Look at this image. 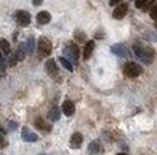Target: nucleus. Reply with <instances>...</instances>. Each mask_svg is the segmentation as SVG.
<instances>
[{"label": "nucleus", "instance_id": "nucleus-1", "mask_svg": "<svg viewBox=\"0 0 157 155\" xmlns=\"http://www.w3.org/2000/svg\"><path fill=\"white\" fill-rule=\"evenodd\" d=\"M134 53H135L138 60H141L145 65H150L154 59V50L145 44H141V42H137L134 46Z\"/></svg>", "mask_w": 157, "mask_h": 155}, {"label": "nucleus", "instance_id": "nucleus-2", "mask_svg": "<svg viewBox=\"0 0 157 155\" xmlns=\"http://www.w3.org/2000/svg\"><path fill=\"white\" fill-rule=\"evenodd\" d=\"M123 73L126 75L128 78H137L143 73V68L138 65V63H134V61H128L125 66H123Z\"/></svg>", "mask_w": 157, "mask_h": 155}, {"label": "nucleus", "instance_id": "nucleus-3", "mask_svg": "<svg viewBox=\"0 0 157 155\" xmlns=\"http://www.w3.org/2000/svg\"><path fill=\"white\" fill-rule=\"evenodd\" d=\"M37 50H38L40 56L47 57L48 54L52 53V41L48 38H46V37H41L38 40V42H37Z\"/></svg>", "mask_w": 157, "mask_h": 155}, {"label": "nucleus", "instance_id": "nucleus-4", "mask_svg": "<svg viewBox=\"0 0 157 155\" xmlns=\"http://www.w3.org/2000/svg\"><path fill=\"white\" fill-rule=\"evenodd\" d=\"M15 19L18 22V25L21 27H28L29 25V22H31V15L25 12V10H18L16 13H15Z\"/></svg>", "mask_w": 157, "mask_h": 155}, {"label": "nucleus", "instance_id": "nucleus-5", "mask_svg": "<svg viewBox=\"0 0 157 155\" xmlns=\"http://www.w3.org/2000/svg\"><path fill=\"white\" fill-rule=\"evenodd\" d=\"M65 54L68 56L71 60H74V61H78V59H79V48H78V46L76 44H69V46H66L65 47Z\"/></svg>", "mask_w": 157, "mask_h": 155}, {"label": "nucleus", "instance_id": "nucleus-6", "mask_svg": "<svg viewBox=\"0 0 157 155\" xmlns=\"http://www.w3.org/2000/svg\"><path fill=\"white\" fill-rule=\"evenodd\" d=\"M46 72H47L52 78H57V75H59V69L56 66V61L53 59H48L46 61Z\"/></svg>", "mask_w": 157, "mask_h": 155}, {"label": "nucleus", "instance_id": "nucleus-7", "mask_svg": "<svg viewBox=\"0 0 157 155\" xmlns=\"http://www.w3.org/2000/svg\"><path fill=\"white\" fill-rule=\"evenodd\" d=\"M126 13H128V5L122 3V5H117V7L113 10V18L115 19H122V18H125Z\"/></svg>", "mask_w": 157, "mask_h": 155}, {"label": "nucleus", "instance_id": "nucleus-8", "mask_svg": "<svg viewBox=\"0 0 157 155\" xmlns=\"http://www.w3.org/2000/svg\"><path fill=\"white\" fill-rule=\"evenodd\" d=\"M88 152H90V155H101L103 154V146H101V143H100V141L91 142L90 146H88Z\"/></svg>", "mask_w": 157, "mask_h": 155}, {"label": "nucleus", "instance_id": "nucleus-9", "mask_svg": "<svg viewBox=\"0 0 157 155\" xmlns=\"http://www.w3.org/2000/svg\"><path fill=\"white\" fill-rule=\"evenodd\" d=\"M82 141H84V138H82V135L79 133V132H75L74 135L71 136V148H74V149H78L79 146L82 145Z\"/></svg>", "mask_w": 157, "mask_h": 155}, {"label": "nucleus", "instance_id": "nucleus-10", "mask_svg": "<svg viewBox=\"0 0 157 155\" xmlns=\"http://www.w3.org/2000/svg\"><path fill=\"white\" fill-rule=\"evenodd\" d=\"M112 53L119 56V57H126L128 56V48L123 44H115V46H112Z\"/></svg>", "mask_w": 157, "mask_h": 155}, {"label": "nucleus", "instance_id": "nucleus-11", "mask_svg": "<svg viewBox=\"0 0 157 155\" xmlns=\"http://www.w3.org/2000/svg\"><path fill=\"white\" fill-rule=\"evenodd\" d=\"M62 111L66 116H72L75 113V104L71 101V100H66V101L63 102V105H62Z\"/></svg>", "mask_w": 157, "mask_h": 155}, {"label": "nucleus", "instance_id": "nucleus-12", "mask_svg": "<svg viewBox=\"0 0 157 155\" xmlns=\"http://www.w3.org/2000/svg\"><path fill=\"white\" fill-rule=\"evenodd\" d=\"M94 41H87V44H85V47H84V51H82V57L85 59V60H88L90 57H91V54L94 51Z\"/></svg>", "mask_w": 157, "mask_h": 155}, {"label": "nucleus", "instance_id": "nucleus-13", "mask_svg": "<svg viewBox=\"0 0 157 155\" xmlns=\"http://www.w3.org/2000/svg\"><path fill=\"white\" fill-rule=\"evenodd\" d=\"M22 139L25 142H35L38 139V136L35 135V133H33L31 130H28L27 127H24L22 129Z\"/></svg>", "mask_w": 157, "mask_h": 155}, {"label": "nucleus", "instance_id": "nucleus-14", "mask_svg": "<svg viewBox=\"0 0 157 155\" xmlns=\"http://www.w3.org/2000/svg\"><path fill=\"white\" fill-rule=\"evenodd\" d=\"M50 19H52V15L48 13V12H46V10H43V12H40V13L37 15V22H38V24H41V25H46V24H48V22H50Z\"/></svg>", "mask_w": 157, "mask_h": 155}, {"label": "nucleus", "instance_id": "nucleus-15", "mask_svg": "<svg viewBox=\"0 0 157 155\" xmlns=\"http://www.w3.org/2000/svg\"><path fill=\"white\" fill-rule=\"evenodd\" d=\"M34 124H35V127H37V129H40V130H43V132H50V130H52V126H48L47 123H46V121L43 120L41 117H38V119H35Z\"/></svg>", "mask_w": 157, "mask_h": 155}, {"label": "nucleus", "instance_id": "nucleus-16", "mask_svg": "<svg viewBox=\"0 0 157 155\" xmlns=\"http://www.w3.org/2000/svg\"><path fill=\"white\" fill-rule=\"evenodd\" d=\"M24 46H25V51H27V54H33L34 53V47H35V38L34 37H29V38L24 42Z\"/></svg>", "mask_w": 157, "mask_h": 155}, {"label": "nucleus", "instance_id": "nucleus-17", "mask_svg": "<svg viewBox=\"0 0 157 155\" xmlns=\"http://www.w3.org/2000/svg\"><path fill=\"white\" fill-rule=\"evenodd\" d=\"M47 117L48 120L52 121H57L59 119H60V110H59V107H53L50 111L47 113Z\"/></svg>", "mask_w": 157, "mask_h": 155}, {"label": "nucleus", "instance_id": "nucleus-18", "mask_svg": "<svg viewBox=\"0 0 157 155\" xmlns=\"http://www.w3.org/2000/svg\"><path fill=\"white\" fill-rule=\"evenodd\" d=\"M25 54H27V51H25V46H24V44H21L19 47H18V50H16V53H15V56H16V59H18V61L24 60Z\"/></svg>", "mask_w": 157, "mask_h": 155}, {"label": "nucleus", "instance_id": "nucleus-19", "mask_svg": "<svg viewBox=\"0 0 157 155\" xmlns=\"http://www.w3.org/2000/svg\"><path fill=\"white\" fill-rule=\"evenodd\" d=\"M59 63H60L63 68L66 69V70H74V66H72V63H71V60H68L66 57H59Z\"/></svg>", "mask_w": 157, "mask_h": 155}, {"label": "nucleus", "instance_id": "nucleus-20", "mask_svg": "<svg viewBox=\"0 0 157 155\" xmlns=\"http://www.w3.org/2000/svg\"><path fill=\"white\" fill-rule=\"evenodd\" d=\"M0 51L3 54L10 53V44H9L6 40H0Z\"/></svg>", "mask_w": 157, "mask_h": 155}, {"label": "nucleus", "instance_id": "nucleus-21", "mask_svg": "<svg viewBox=\"0 0 157 155\" xmlns=\"http://www.w3.org/2000/svg\"><path fill=\"white\" fill-rule=\"evenodd\" d=\"M147 2H148V0H135V6H137L138 9H141V7L145 6Z\"/></svg>", "mask_w": 157, "mask_h": 155}, {"label": "nucleus", "instance_id": "nucleus-22", "mask_svg": "<svg viewBox=\"0 0 157 155\" xmlns=\"http://www.w3.org/2000/svg\"><path fill=\"white\" fill-rule=\"evenodd\" d=\"M150 16H151V18H153L154 20H157V5L150 10Z\"/></svg>", "mask_w": 157, "mask_h": 155}, {"label": "nucleus", "instance_id": "nucleus-23", "mask_svg": "<svg viewBox=\"0 0 157 155\" xmlns=\"http://www.w3.org/2000/svg\"><path fill=\"white\" fill-rule=\"evenodd\" d=\"M18 63V59H16V56L15 54H12V57L9 59V66H15Z\"/></svg>", "mask_w": 157, "mask_h": 155}, {"label": "nucleus", "instance_id": "nucleus-24", "mask_svg": "<svg viewBox=\"0 0 157 155\" xmlns=\"http://www.w3.org/2000/svg\"><path fill=\"white\" fill-rule=\"evenodd\" d=\"M75 37L78 40H85V34H79V32H75Z\"/></svg>", "mask_w": 157, "mask_h": 155}, {"label": "nucleus", "instance_id": "nucleus-25", "mask_svg": "<svg viewBox=\"0 0 157 155\" xmlns=\"http://www.w3.org/2000/svg\"><path fill=\"white\" fill-rule=\"evenodd\" d=\"M121 2H122V0H110V5H112V6H116L117 3H121Z\"/></svg>", "mask_w": 157, "mask_h": 155}, {"label": "nucleus", "instance_id": "nucleus-26", "mask_svg": "<svg viewBox=\"0 0 157 155\" xmlns=\"http://www.w3.org/2000/svg\"><path fill=\"white\" fill-rule=\"evenodd\" d=\"M5 145V139H3V135L0 133V146H3Z\"/></svg>", "mask_w": 157, "mask_h": 155}, {"label": "nucleus", "instance_id": "nucleus-27", "mask_svg": "<svg viewBox=\"0 0 157 155\" xmlns=\"http://www.w3.org/2000/svg\"><path fill=\"white\" fill-rule=\"evenodd\" d=\"M41 2H43V0H33V3H34L35 6H38V5H41Z\"/></svg>", "mask_w": 157, "mask_h": 155}, {"label": "nucleus", "instance_id": "nucleus-28", "mask_svg": "<svg viewBox=\"0 0 157 155\" xmlns=\"http://www.w3.org/2000/svg\"><path fill=\"white\" fill-rule=\"evenodd\" d=\"M3 60V53H2V51H0V61Z\"/></svg>", "mask_w": 157, "mask_h": 155}, {"label": "nucleus", "instance_id": "nucleus-29", "mask_svg": "<svg viewBox=\"0 0 157 155\" xmlns=\"http://www.w3.org/2000/svg\"><path fill=\"white\" fill-rule=\"evenodd\" d=\"M116 155H128V154H123V152H121V154H116Z\"/></svg>", "mask_w": 157, "mask_h": 155}, {"label": "nucleus", "instance_id": "nucleus-30", "mask_svg": "<svg viewBox=\"0 0 157 155\" xmlns=\"http://www.w3.org/2000/svg\"><path fill=\"white\" fill-rule=\"evenodd\" d=\"M156 27H157V20H156Z\"/></svg>", "mask_w": 157, "mask_h": 155}]
</instances>
